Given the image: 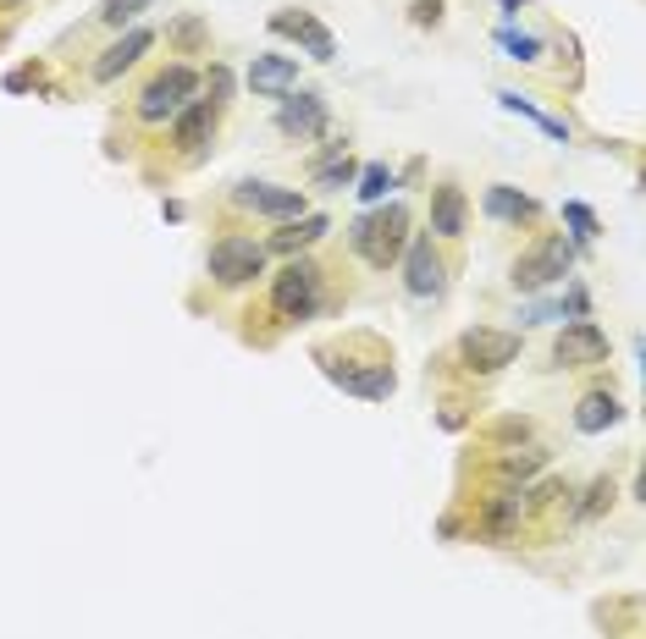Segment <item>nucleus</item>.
Masks as SVG:
<instances>
[{"label": "nucleus", "instance_id": "obj_25", "mask_svg": "<svg viewBox=\"0 0 646 639\" xmlns=\"http://www.w3.org/2000/svg\"><path fill=\"white\" fill-rule=\"evenodd\" d=\"M608 502H613V480H592V486H586V502L575 507V518H581V524H592Z\"/></svg>", "mask_w": 646, "mask_h": 639}, {"label": "nucleus", "instance_id": "obj_12", "mask_svg": "<svg viewBox=\"0 0 646 639\" xmlns=\"http://www.w3.org/2000/svg\"><path fill=\"white\" fill-rule=\"evenodd\" d=\"M216 122H221V111H216L210 100H188V106L172 116V144H178L188 160H199L205 144L216 138Z\"/></svg>", "mask_w": 646, "mask_h": 639}, {"label": "nucleus", "instance_id": "obj_22", "mask_svg": "<svg viewBox=\"0 0 646 639\" xmlns=\"http://www.w3.org/2000/svg\"><path fill=\"white\" fill-rule=\"evenodd\" d=\"M359 176V165L349 160V155H332L327 165L315 171V188H327V194H338V188H349V182Z\"/></svg>", "mask_w": 646, "mask_h": 639}, {"label": "nucleus", "instance_id": "obj_4", "mask_svg": "<svg viewBox=\"0 0 646 639\" xmlns=\"http://www.w3.org/2000/svg\"><path fill=\"white\" fill-rule=\"evenodd\" d=\"M320 358V370H327L343 392H354V397H365V403H387L392 397V386H398V376H392V358L387 353H376V358H327V353H315Z\"/></svg>", "mask_w": 646, "mask_h": 639}, {"label": "nucleus", "instance_id": "obj_30", "mask_svg": "<svg viewBox=\"0 0 646 639\" xmlns=\"http://www.w3.org/2000/svg\"><path fill=\"white\" fill-rule=\"evenodd\" d=\"M420 28H437L442 23V0H415V12H410Z\"/></svg>", "mask_w": 646, "mask_h": 639}, {"label": "nucleus", "instance_id": "obj_1", "mask_svg": "<svg viewBox=\"0 0 646 639\" xmlns=\"http://www.w3.org/2000/svg\"><path fill=\"white\" fill-rule=\"evenodd\" d=\"M349 243H354V254H359L370 270H387V265L403 254V243H410V210H403V205H387V210L359 216L354 232H349Z\"/></svg>", "mask_w": 646, "mask_h": 639}, {"label": "nucleus", "instance_id": "obj_16", "mask_svg": "<svg viewBox=\"0 0 646 639\" xmlns=\"http://www.w3.org/2000/svg\"><path fill=\"white\" fill-rule=\"evenodd\" d=\"M149 45H155V34H149V28H127V34H122V39H117V45L95 61V83H117V77H122V72H127V66H133Z\"/></svg>", "mask_w": 646, "mask_h": 639}, {"label": "nucleus", "instance_id": "obj_10", "mask_svg": "<svg viewBox=\"0 0 646 639\" xmlns=\"http://www.w3.org/2000/svg\"><path fill=\"white\" fill-rule=\"evenodd\" d=\"M232 205L249 210V216H266V221H298L304 216V194L298 188H277V182H237Z\"/></svg>", "mask_w": 646, "mask_h": 639}, {"label": "nucleus", "instance_id": "obj_8", "mask_svg": "<svg viewBox=\"0 0 646 639\" xmlns=\"http://www.w3.org/2000/svg\"><path fill=\"white\" fill-rule=\"evenodd\" d=\"M459 358L470 364V370L492 376V370H503V364L520 358V336L514 331H492V325H475V331L459 336Z\"/></svg>", "mask_w": 646, "mask_h": 639}, {"label": "nucleus", "instance_id": "obj_21", "mask_svg": "<svg viewBox=\"0 0 646 639\" xmlns=\"http://www.w3.org/2000/svg\"><path fill=\"white\" fill-rule=\"evenodd\" d=\"M536 469H547V446H520L514 458H503V480H509V486H514V480L525 486Z\"/></svg>", "mask_w": 646, "mask_h": 639}, {"label": "nucleus", "instance_id": "obj_32", "mask_svg": "<svg viewBox=\"0 0 646 639\" xmlns=\"http://www.w3.org/2000/svg\"><path fill=\"white\" fill-rule=\"evenodd\" d=\"M23 7V0H0V12H17Z\"/></svg>", "mask_w": 646, "mask_h": 639}, {"label": "nucleus", "instance_id": "obj_29", "mask_svg": "<svg viewBox=\"0 0 646 639\" xmlns=\"http://www.w3.org/2000/svg\"><path fill=\"white\" fill-rule=\"evenodd\" d=\"M227 100H232V72L227 66H210V106L221 111Z\"/></svg>", "mask_w": 646, "mask_h": 639}, {"label": "nucleus", "instance_id": "obj_13", "mask_svg": "<svg viewBox=\"0 0 646 639\" xmlns=\"http://www.w3.org/2000/svg\"><path fill=\"white\" fill-rule=\"evenodd\" d=\"M249 88L260 100H282L298 88V56H282V50H266L249 61Z\"/></svg>", "mask_w": 646, "mask_h": 639}, {"label": "nucleus", "instance_id": "obj_9", "mask_svg": "<svg viewBox=\"0 0 646 639\" xmlns=\"http://www.w3.org/2000/svg\"><path fill=\"white\" fill-rule=\"evenodd\" d=\"M602 358H608V336L592 320L563 325L558 342H552V364H558V370H592V364H602Z\"/></svg>", "mask_w": 646, "mask_h": 639}, {"label": "nucleus", "instance_id": "obj_3", "mask_svg": "<svg viewBox=\"0 0 646 639\" xmlns=\"http://www.w3.org/2000/svg\"><path fill=\"white\" fill-rule=\"evenodd\" d=\"M320 282H327V270L315 259H288L271 282V309L277 320H309L320 309Z\"/></svg>", "mask_w": 646, "mask_h": 639}, {"label": "nucleus", "instance_id": "obj_2", "mask_svg": "<svg viewBox=\"0 0 646 639\" xmlns=\"http://www.w3.org/2000/svg\"><path fill=\"white\" fill-rule=\"evenodd\" d=\"M199 95V72L194 66H183V61H172V66H160L149 83H144V95H138V122H149V127H160V122H172L188 100Z\"/></svg>", "mask_w": 646, "mask_h": 639}, {"label": "nucleus", "instance_id": "obj_27", "mask_svg": "<svg viewBox=\"0 0 646 639\" xmlns=\"http://www.w3.org/2000/svg\"><path fill=\"white\" fill-rule=\"evenodd\" d=\"M563 221L575 226V243H592V237H597V216H592L586 205H563Z\"/></svg>", "mask_w": 646, "mask_h": 639}, {"label": "nucleus", "instance_id": "obj_23", "mask_svg": "<svg viewBox=\"0 0 646 639\" xmlns=\"http://www.w3.org/2000/svg\"><path fill=\"white\" fill-rule=\"evenodd\" d=\"M354 182H359L354 194H359L365 205H376V199H387V188H392V171H387V165H365Z\"/></svg>", "mask_w": 646, "mask_h": 639}, {"label": "nucleus", "instance_id": "obj_5", "mask_svg": "<svg viewBox=\"0 0 646 639\" xmlns=\"http://www.w3.org/2000/svg\"><path fill=\"white\" fill-rule=\"evenodd\" d=\"M266 270V243L244 237V232H227L210 243V282L216 287H249Z\"/></svg>", "mask_w": 646, "mask_h": 639}, {"label": "nucleus", "instance_id": "obj_24", "mask_svg": "<svg viewBox=\"0 0 646 639\" xmlns=\"http://www.w3.org/2000/svg\"><path fill=\"white\" fill-rule=\"evenodd\" d=\"M155 0H106L100 7V23H111V28H133V17L138 12H149Z\"/></svg>", "mask_w": 646, "mask_h": 639}, {"label": "nucleus", "instance_id": "obj_26", "mask_svg": "<svg viewBox=\"0 0 646 639\" xmlns=\"http://www.w3.org/2000/svg\"><path fill=\"white\" fill-rule=\"evenodd\" d=\"M205 39H210V28H205L199 17H178V23H172V45H178V50H199Z\"/></svg>", "mask_w": 646, "mask_h": 639}, {"label": "nucleus", "instance_id": "obj_17", "mask_svg": "<svg viewBox=\"0 0 646 639\" xmlns=\"http://www.w3.org/2000/svg\"><path fill=\"white\" fill-rule=\"evenodd\" d=\"M464 188L459 182H442V188L431 194V237H448V243H459L464 237Z\"/></svg>", "mask_w": 646, "mask_h": 639}, {"label": "nucleus", "instance_id": "obj_20", "mask_svg": "<svg viewBox=\"0 0 646 639\" xmlns=\"http://www.w3.org/2000/svg\"><path fill=\"white\" fill-rule=\"evenodd\" d=\"M320 232H332L327 216H298V221H288V226L271 237V248H277V254H298V248H309Z\"/></svg>", "mask_w": 646, "mask_h": 639}, {"label": "nucleus", "instance_id": "obj_18", "mask_svg": "<svg viewBox=\"0 0 646 639\" xmlns=\"http://www.w3.org/2000/svg\"><path fill=\"white\" fill-rule=\"evenodd\" d=\"M480 210H487L492 221H503V226H525V221H536V205H531V194L509 188V182H492V188L480 194Z\"/></svg>", "mask_w": 646, "mask_h": 639}, {"label": "nucleus", "instance_id": "obj_19", "mask_svg": "<svg viewBox=\"0 0 646 639\" xmlns=\"http://www.w3.org/2000/svg\"><path fill=\"white\" fill-rule=\"evenodd\" d=\"M619 397L613 392H586L581 397V408H575V430L581 435H597V430H608V425H619Z\"/></svg>", "mask_w": 646, "mask_h": 639}, {"label": "nucleus", "instance_id": "obj_31", "mask_svg": "<svg viewBox=\"0 0 646 639\" xmlns=\"http://www.w3.org/2000/svg\"><path fill=\"white\" fill-rule=\"evenodd\" d=\"M520 7H525V0H498V12H503V17H514Z\"/></svg>", "mask_w": 646, "mask_h": 639}, {"label": "nucleus", "instance_id": "obj_28", "mask_svg": "<svg viewBox=\"0 0 646 639\" xmlns=\"http://www.w3.org/2000/svg\"><path fill=\"white\" fill-rule=\"evenodd\" d=\"M498 45H503L514 61H541V45H536V39H525V34H509V28H503V34H498Z\"/></svg>", "mask_w": 646, "mask_h": 639}, {"label": "nucleus", "instance_id": "obj_11", "mask_svg": "<svg viewBox=\"0 0 646 639\" xmlns=\"http://www.w3.org/2000/svg\"><path fill=\"white\" fill-rule=\"evenodd\" d=\"M277 133H282V138H293V144L320 138V133H327V100H320V95H282Z\"/></svg>", "mask_w": 646, "mask_h": 639}, {"label": "nucleus", "instance_id": "obj_7", "mask_svg": "<svg viewBox=\"0 0 646 639\" xmlns=\"http://www.w3.org/2000/svg\"><path fill=\"white\" fill-rule=\"evenodd\" d=\"M403 287H410V298H442L448 265H442L431 232H415L410 243H403Z\"/></svg>", "mask_w": 646, "mask_h": 639}, {"label": "nucleus", "instance_id": "obj_14", "mask_svg": "<svg viewBox=\"0 0 646 639\" xmlns=\"http://www.w3.org/2000/svg\"><path fill=\"white\" fill-rule=\"evenodd\" d=\"M271 34H282V39H298L315 61H332L338 56V39L320 28L309 12H293V7H282V12H271Z\"/></svg>", "mask_w": 646, "mask_h": 639}, {"label": "nucleus", "instance_id": "obj_15", "mask_svg": "<svg viewBox=\"0 0 646 639\" xmlns=\"http://www.w3.org/2000/svg\"><path fill=\"white\" fill-rule=\"evenodd\" d=\"M520 518H525V486L520 491L503 486V491L487 496V507H480V534H487V540H509L520 529Z\"/></svg>", "mask_w": 646, "mask_h": 639}, {"label": "nucleus", "instance_id": "obj_6", "mask_svg": "<svg viewBox=\"0 0 646 639\" xmlns=\"http://www.w3.org/2000/svg\"><path fill=\"white\" fill-rule=\"evenodd\" d=\"M570 265H575L570 243H563V237H541V243H531L514 259V287L520 293H547V287H558L563 277H570Z\"/></svg>", "mask_w": 646, "mask_h": 639}]
</instances>
